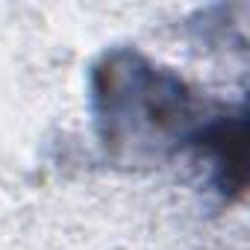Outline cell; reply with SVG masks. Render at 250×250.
I'll return each instance as SVG.
<instances>
[{
    "mask_svg": "<svg viewBox=\"0 0 250 250\" xmlns=\"http://www.w3.org/2000/svg\"><path fill=\"white\" fill-rule=\"evenodd\" d=\"M188 153L212 171V183L227 200H238L247 186V115L244 106L218 109Z\"/></svg>",
    "mask_w": 250,
    "mask_h": 250,
    "instance_id": "7a4b0ae2",
    "label": "cell"
},
{
    "mask_svg": "<svg viewBox=\"0 0 250 250\" xmlns=\"http://www.w3.org/2000/svg\"><path fill=\"white\" fill-rule=\"evenodd\" d=\"M218 109L177 74L133 50H115L94 68L97 127L112 150L188 153Z\"/></svg>",
    "mask_w": 250,
    "mask_h": 250,
    "instance_id": "6da1fadb",
    "label": "cell"
}]
</instances>
